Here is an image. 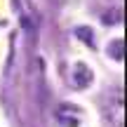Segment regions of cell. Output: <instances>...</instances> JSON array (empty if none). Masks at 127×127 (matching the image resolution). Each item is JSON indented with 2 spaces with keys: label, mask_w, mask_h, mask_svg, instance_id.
<instances>
[{
  "label": "cell",
  "mask_w": 127,
  "mask_h": 127,
  "mask_svg": "<svg viewBox=\"0 0 127 127\" xmlns=\"http://www.w3.org/2000/svg\"><path fill=\"white\" fill-rule=\"evenodd\" d=\"M92 71L85 66V64H75L73 66V85L78 87V90H85V87H90V82H92Z\"/></svg>",
  "instance_id": "7a4b0ae2"
},
{
  "label": "cell",
  "mask_w": 127,
  "mask_h": 127,
  "mask_svg": "<svg viewBox=\"0 0 127 127\" xmlns=\"http://www.w3.org/2000/svg\"><path fill=\"white\" fill-rule=\"evenodd\" d=\"M108 54L115 57L118 61H123V40H120V38H118L115 42H111V45H108Z\"/></svg>",
  "instance_id": "3957f363"
},
{
  "label": "cell",
  "mask_w": 127,
  "mask_h": 127,
  "mask_svg": "<svg viewBox=\"0 0 127 127\" xmlns=\"http://www.w3.org/2000/svg\"><path fill=\"white\" fill-rule=\"evenodd\" d=\"M75 35L80 38V40H85L87 45H94V38L90 35V28H85V26H80V28H75Z\"/></svg>",
  "instance_id": "277c9868"
},
{
  "label": "cell",
  "mask_w": 127,
  "mask_h": 127,
  "mask_svg": "<svg viewBox=\"0 0 127 127\" xmlns=\"http://www.w3.org/2000/svg\"><path fill=\"white\" fill-rule=\"evenodd\" d=\"M57 120L61 123V127H78V123H80V113L75 111V106L64 104L61 108L57 111Z\"/></svg>",
  "instance_id": "6da1fadb"
}]
</instances>
